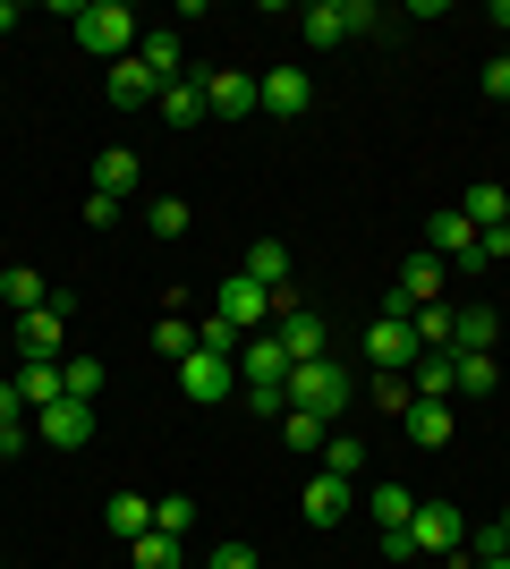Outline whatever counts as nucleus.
<instances>
[{
    "mask_svg": "<svg viewBox=\"0 0 510 569\" xmlns=\"http://www.w3.org/2000/svg\"><path fill=\"white\" fill-rule=\"evenodd\" d=\"M486 94L510 102V51H502V60H486Z\"/></svg>",
    "mask_w": 510,
    "mask_h": 569,
    "instance_id": "obj_41",
    "label": "nucleus"
},
{
    "mask_svg": "<svg viewBox=\"0 0 510 569\" xmlns=\"http://www.w3.org/2000/svg\"><path fill=\"white\" fill-rule=\"evenodd\" d=\"M0 569H9V561H0Z\"/></svg>",
    "mask_w": 510,
    "mask_h": 569,
    "instance_id": "obj_49",
    "label": "nucleus"
},
{
    "mask_svg": "<svg viewBox=\"0 0 510 569\" xmlns=\"http://www.w3.org/2000/svg\"><path fill=\"white\" fill-rule=\"evenodd\" d=\"M281 391H290V408H316L323 426L349 408V375H340L332 357H316V366H290V382H281Z\"/></svg>",
    "mask_w": 510,
    "mask_h": 569,
    "instance_id": "obj_3",
    "label": "nucleus"
},
{
    "mask_svg": "<svg viewBox=\"0 0 510 569\" xmlns=\"http://www.w3.org/2000/svg\"><path fill=\"white\" fill-rule=\"evenodd\" d=\"M460 213H468V230H477V238H486V230H510V188L477 179V188L460 196Z\"/></svg>",
    "mask_w": 510,
    "mask_h": 569,
    "instance_id": "obj_21",
    "label": "nucleus"
},
{
    "mask_svg": "<svg viewBox=\"0 0 510 569\" xmlns=\"http://www.w3.org/2000/svg\"><path fill=\"white\" fill-rule=\"evenodd\" d=\"M272 340L290 349V366H316V357H332V340H323V315L298 307V315H272Z\"/></svg>",
    "mask_w": 510,
    "mask_h": 569,
    "instance_id": "obj_12",
    "label": "nucleus"
},
{
    "mask_svg": "<svg viewBox=\"0 0 510 569\" xmlns=\"http://www.w3.org/2000/svg\"><path fill=\"white\" fill-rule=\"evenodd\" d=\"M0 459H9V442H0Z\"/></svg>",
    "mask_w": 510,
    "mask_h": 569,
    "instance_id": "obj_47",
    "label": "nucleus"
},
{
    "mask_svg": "<svg viewBox=\"0 0 510 569\" xmlns=\"http://www.w3.org/2000/svg\"><path fill=\"white\" fill-rule=\"evenodd\" d=\"M60 375H69V400H94V391H102V366H94V357H60Z\"/></svg>",
    "mask_w": 510,
    "mask_h": 569,
    "instance_id": "obj_37",
    "label": "nucleus"
},
{
    "mask_svg": "<svg viewBox=\"0 0 510 569\" xmlns=\"http://www.w3.org/2000/svg\"><path fill=\"white\" fill-rule=\"evenodd\" d=\"M18 349H26V357H69V315H60V307L18 315Z\"/></svg>",
    "mask_w": 510,
    "mask_h": 569,
    "instance_id": "obj_18",
    "label": "nucleus"
},
{
    "mask_svg": "<svg viewBox=\"0 0 510 569\" xmlns=\"http://www.w3.org/2000/svg\"><path fill=\"white\" fill-rule=\"evenodd\" d=\"M374 400H383L391 417H409V400H417V391H409V375H374Z\"/></svg>",
    "mask_w": 510,
    "mask_h": 569,
    "instance_id": "obj_39",
    "label": "nucleus"
},
{
    "mask_svg": "<svg viewBox=\"0 0 510 569\" xmlns=\"http://www.w3.org/2000/svg\"><path fill=\"white\" fill-rule=\"evenodd\" d=\"M298 34H307V43H316V51L349 43V9H340V0H316V9H307V18H298Z\"/></svg>",
    "mask_w": 510,
    "mask_h": 569,
    "instance_id": "obj_29",
    "label": "nucleus"
},
{
    "mask_svg": "<svg viewBox=\"0 0 510 569\" xmlns=\"http://www.w3.org/2000/svg\"><path fill=\"white\" fill-rule=\"evenodd\" d=\"M477 569H510V552H502V561H477Z\"/></svg>",
    "mask_w": 510,
    "mask_h": 569,
    "instance_id": "obj_45",
    "label": "nucleus"
},
{
    "mask_svg": "<svg viewBox=\"0 0 510 569\" xmlns=\"http://www.w3.org/2000/svg\"><path fill=\"white\" fill-rule=\"evenodd\" d=\"M146 188V153H128V144H111V153H94V196H111V204H128V196Z\"/></svg>",
    "mask_w": 510,
    "mask_h": 569,
    "instance_id": "obj_14",
    "label": "nucleus"
},
{
    "mask_svg": "<svg viewBox=\"0 0 510 569\" xmlns=\"http://www.w3.org/2000/svg\"><path fill=\"white\" fill-rule=\"evenodd\" d=\"M102 527H111L120 545H137V536L153 527V501L146 493H111V501H102Z\"/></svg>",
    "mask_w": 510,
    "mask_h": 569,
    "instance_id": "obj_27",
    "label": "nucleus"
},
{
    "mask_svg": "<svg viewBox=\"0 0 510 569\" xmlns=\"http://www.w3.org/2000/svg\"><path fill=\"white\" fill-rule=\"evenodd\" d=\"M137 34H146V26H137V9H120V0H86V9H77V43L94 51V60H128Z\"/></svg>",
    "mask_w": 510,
    "mask_h": 569,
    "instance_id": "obj_1",
    "label": "nucleus"
},
{
    "mask_svg": "<svg viewBox=\"0 0 510 569\" xmlns=\"http://www.w3.org/2000/svg\"><path fill=\"white\" fill-rule=\"evenodd\" d=\"M426 256H434V263H451L460 281H477V272H486V247H477V230H468V213H460V204L426 221Z\"/></svg>",
    "mask_w": 510,
    "mask_h": 569,
    "instance_id": "obj_2",
    "label": "nucleus"
},
{
    "mask_svg": "<svg viewBox=\"0 0 510 569\" xmlns=\"http://www.w3.org/2000/svg\"><path fill=\"white\" fill-rule=\"evenodd\" d=\"M323 468L358 485V476H366V442H358V433H332V442H323Z\"/></svg>",
    "mask_w": 510,
    "mask_h": 569,
    "instance_id": "obj_34",
    "label": "nucleus"
},
{
    "mask_svg": "<svg viewBox=\"0 0 510 569\" xmlns=\"http://www.w3.org/2000/svg\"><path fill=\"white\" fill-rule=\"evenodd\" d=\"M179 569H196V561H179Z\"/></svg>",
    "mask_w": 510,
    "mask_h": 569,
    "instance_id": "obj_48",
    "label": "nucleus"
},
{
    "mask_svg": "<svg viewBox=\"0 0 510 569\" xmlns=\"http://www.w3.org/2000/svg\"><path fill=\"white\" fill-rule=\"evenodd\" d=\"M502 545H510V510H502Z\"/></svg>",
    "mask_w": 510,
    "mask_h": 569,
    "instance_id": "obj_46",
    "label": "nucleus"
},
{
    "mask_svg": "<svg viewBox=\"0 0 510 569\" xmlns=\"http://www.w3.org/2000/svg\"><path fill=\"white\" fill-rule=\"evenodd\" d=\"M34 433H43L51 451H86V442H94V400H51L43 417H34Z\"/></svg>",
    "mask_w": 510,
    "mask_h": 569,
    "instance_id": "obj_11",
    "label": "nucleus"
},
{
    "mask_svg": "<svg viewBox=\"0 0 510 569\" xmlns=\"http://www.w3.org/2000/svg\"><path fill=\"white\" fill-rule=\"evenodd\" d=\"M213 315H221V323H230L239 340H256V332L272 323V298H264L256 281H247V272H230V281L213 289Z\"/></svg>",
    "mask_w": 510,
    "mask_h": 569,
    "instance_id": "obj_6",
    "label": "nucleus"
},
{
    "mask_svg": "<svg viewBox=\"0 0 510 569\" xmlns=\"http://www.w3.org/2000/svg\"><path fill=\"white\" fill-rule=\"evenodd\" d=\"M146 230L153 238H188V196H153V204H146Z\"/></svg>",
    "mask_w": 510,
    "mask_h": 569,
    "instance_id": "obj_33",
    "label": "nucleus"
},
{
    "mask_svg": "<svg viewBox=\"0 0 510 569\" xmlns=\"http://www.w3.org/2000/svg\"><path fill=\"white\" fill-rule=\"evenodd\" d=\"M128 561H137V569H179V561H188V552H179V536H162V527H146V536L128 545Z\"/></svg>",
    "mask_w": 510,
    "mask_h": 569,
    "instance_id": "obj_32",
    "label": "nucleus"
},
{
    "mask_svg": "<svg viewBox=\"0 0 510 569\" xmlns=\"http://www.w3.org/2000/svg\"><path fill=\"white\" fill-rule=\"evenodd\" d=\"M204 111H213V119L264 111V102H256V77H247V69H213V77H204Z\"/></svg>",
    "mask_w": 510,
    "mask_h": 569,
    "instance_id": "obj_15",
    "label": "nucleus"
},
{
    "mask_svg": "<svg viewBox=\"0 0 510 569\" xmlns=\"http://www.w3.org/2000/svg\"><path fill=\"white\" fill-rule=\"evenodd\" d=\"M298 510H307V527H340L349 510H358V485L332 476V468H316V476H307V493H298Z\"/></svg>",
    "mask_w": 510,
    "mask_h": 569,
    "instance_id": "obj_9",
    "label": "nucleus"
},
{
    "mask_svg": "<svg viewBox=\"0 0 510 569\" xmlns=\"http://www.w3.org/2000/svg\"><path fill=\"white\" fill-rule=\"evenodd\" d=\"M281 442H290V451H323V442H332V426H323L316 408H281Z\"/></svg>",
    "mask_w": 510,
    "mask_h": 569,
    "instance_id": "obj_31",
    "label": "nucleus"
},
{
    "mask_svg": "<svg viewBox=\"0 0 510 569\" xmlns=\"http://www.w3.org/2000/svg\"><path fill=\"white\" fill-rule=\"evenodd\" d=\"M400 426H409L417 451H442V442H451V400H409V417H400Z\"/></svg>",
    "mask_w": 510,
    "mask_h": 569,
    "instance_id": "obj_23",
    "label": "nucleus"
},
{
    "mask_svg": "<svg viewBox=\"0 0 510 569\" xmlns=\"http://www.w3.org/2000/svg\"><path fill=\"white\" fill-rule=\"evenodd\" d=\"M493 332H502L493 307H460L451 315V357H493Z\"/></svg>",
    "mask_w": 510,
    "mask_h": 569,
    "instance_id": "obj_22",
    "label": "nucleus"
},
{
    "mask_svg": "<svg viewBox=\"0 0 510 569\" xmlns=\"http://www.w3.org/2000/svg\"><path fill=\"white\" fill-rule=\"evenodd\" d=\"M153 111H162L170 128H196V119H213V111H204V77H196V69H188V77H170Z\"/></svg>",
    "mask_w": 510,
    "mask_h": 569,
    "instance_id": "obj_20",
    "label": "nucleus"
},
{
    "mask_svg": "<svg viewBox=\"0 0 510 569\" xmlns=\"http://www.w3.org/2000/svg\"><path fill=\"white\" fill-rule=\"evenodd\" d=\"M153 527H162V536H188V527H196V501H188V493L153 501Z\"/></svg>",
    "mask_w": 510,
    "mask_h": 569,
    "instance_id": "obj_38",
    "label": "nucleus"
},
{
    "mask_svg": "<svg viewBox=\"0 0 510 569\" xmlns=\"http://www.w3.org/2000/svg\"><path fill=\"white\" fill-rule=\"evenodd\" d=\"M256 102H264L272 119H307V102H316V77H307V69H272V77H256Z\"/></svg>",
    "mask_w": 510,
    "mask_h": 569,
    "instance_id": "obj_13",
    "label": "nucleus"
},
{
    "mask_svg": "<svg viewBox=\"0 0 510 569\" xmlns=\"http://www.w3.org/2000/svg\"><path fill=\"white\" fill-rule=\"evenodd\" d=\"M366 366H383V375H409V366H417L409 315H374V323H366Z\"/></svg>",
    "mask_w": 510,
    "mask_h": 569,
    "instance_id": "obj_7",
    "label": "nucleus"
},
{
    "mask_svg": "<svg viewBox=\"0 0 510 569\" xmlns=\"http://www.w3.org/2000/svg\"><path fill=\"white\" fill-rule=\"evenodd\" d=\"M409 545H417V561H451V552L468 545V519H460V501H417V519H409Z\"/></svg>",
    "mask_w": 510,
    "mask_h": 569,
    "instance_id": "obj_4",
    "label": "nucleus"
},
{
    "mask_svg": "<svg viewBox=\"0 0 510 569\" xmlns=\"http://www.w3.org/2000/svg\"><path fill=\"white\" fill-rule=\"evenodd\" d=\"M409 391H417V400H451V349H417Z\"/></svg>",
    "mask_w": 510,
    "mask_h": 569,
    "instance_id": "obj_28",
    "label": "nucleus"
},
{
    "mask_svg": "<svg viewBox=\"0 0 510 569\" xmlns=\"http://www.w3.org/2000/svg\"><path fill=\"white\" fill-rule=\"evenodd\" d=\"M137 60H146L153 77H188V51H179V34H170V26H146V34H137Z\"/></svg>",
    "mask_w": 510,
    "mask_h": 569,
    "instance_id": "obj_25",
    "label": "nucleus"
},
{
    "mask_svg": "<svg viewBox=\"0 0 510 569\" xmlns=\"http://www.w3.org/2000/svg\"><path fill=\"white\" fill-rule=\"evenodd\" d=\"M102 94L120 102V111H146V102H162V77H153L146 60L128 51V60H111V86H102Z\"/></svg>",
    "mask_w": 510,
    "mask_h": 569,
    "instance_id": "obj_17",
    "label": "nucleus"
},
{
    "mask_svg": "<svg viewBox=\"0 0 510 569\" xmlns=\"http://www.w3.org/2000/svg\"><path fill=\"white\" fill-rule=\"evenodd\" d=\"M9 382H18V400L34 408V417H43L51 400H69V375H60V357H26V366H18Z\"/></svg>",
    "mask_w": 510,
    "mask_h": 569,
    "instance_id": "obj_16",
    "label": "nucleus"
},
{
    "mask_svg": "<svg viewBox=\"0 0 510 569\" xmlns=\"http://www.w3.org/2000/svg\"><path fill=\"white\" fill-rule=\"evenodd\" d=\"M493 382H502V366H493V357H451V391H460V400H486Z\"/></svg>",
    "mask_w": 510,
    "mask_h": 569,
    "instance_id": "obj_30",
    "label": "nucleus"
},
{
    "mask_svg": "<svg viewBox=\"0 0 510 569\" xmlns=\"http://www.w3.org/2000/svg\"><path fill=\"white\" fill-rule=\"evenodd\" d=\"M358 501L374 510V527H383V536H391V527H409V519H417V493L400 485V476H391V485H366Z\"/></svg>",
    "mask_w": 510,
    "mask_h": 569,
    "instance_id": "obj_24",
    "label": "nucleus"
},
{
    "mask_svg": "<svg viewBox=\"0 0 510 569\" xmlns=\"http://www.w3.org/2000/svg\"><path fill=\"white\" fill-rule=\"evenodd\" d=\"M409 332H417V349H451V307H417Z\"/></svg>",
    "mask_w": 510,
    "mask_h": 569,
    "instance_id": "obj_35",
    "label": "nucleus"
},
{
    "mask_svg": "<svg viewBox=\"0 0 510 569\" xmlns=\"http://www.w3.org/2000/svg\"><path fill=\"white\" fill-rule=\"evenodd\" d=\"M153 349H162L170 366H179V357L196 349V323H188V315H162V323H153Z\"/></svg>",
    "mask_w": 510,
    "mask_h": 569,
    "instance_id": "obj_36",
    "label": "nucleus"
},
{
    "mask_svg": "<svg viewBox=\"0 0 510 569\" xmlns=\"http://www.w3.org/2000/svg\"><path fill=\"white\" fill-rule=\"evenodd\" d=\"M239 272H247V281H256V289H264V298H281V289H298V281H290V247H281V238H256Z\"/></svg>",
    "mask_w": 510,
    "mask_h": 569,
    "instance_id": "obj_19",
    "label": "nucleus"
},
{
    "mask_svg": "<svg viewBox=\"0 0 510 569\" xmlns=\"http://www.w3.org/2000/svg\"><path fill=\"white\" fill-rule=\"evenodd\" d=\"M0 298H9V315H34V307H51V281L34 263H9V272H0Z\"/></svg>",
    "mask_w": 510,
    "mask_h": 569,
    "instance_id": "obj_26",
    "label": "nucleus"
},
{
    "mask_svg": "<svg viewBox=\"0 0 510 569\" xmlns=\"http://www.w3.org/2000/svg\"><path fill=\"white\" fill-rule=\"evenodd\" d=\"M204 569H256V552H247V545H221V552H213Z\"/></svg>",
    "mask_w": 510,
    "mask_h": 569,
    "instance_id": "obj_42",
    "label": "nucleus"
},
{
    "mask_svg": "<svg viewBox=\"0 0 510 569\" xmlns=\"http://www.w3.org/2000/svg\"><path fill=\"white\" fill-rule=\"evenodd\" d=\"M340 9H349V34H391V26H383V9H374V0H340Z\"/></svg>",
    "mask_w": 510,
    "mask_h": 569,
    "instance_id": "obj_40",
    "label": "nucleus"
},
{
    "mask_svg": "<svg viewBox=\"0 0 510 569\" xmlns=\"http://www.w3.org/2000/svg\"><path fill=\"white\" fill-rule=\"evenodd\" d=\"M9 26H18V0H0V34H9Z\"/></svg>",
    "mask_w": 510,
    "mask_h": 569,
    "instance_id": "obj_43",
    "label": "nucleus"
},
{
    "mask_svg": "<svg viewBox=\"0 0 510 569\" xmlns=\"http://www.w3.org/2000/svg\"><path fill=\"white\" fill-rule=\"evenodd\" d=\"M493 26H502V34H510V0H493Z\"/></svg>",
    "mask_w": 510,
    "mask_h": 569,
    "instance_id": "obj_44",
    "label": "nucleus"
},
{
    "mask_svg": "<svg viewBox=\"0 0 510 569\" xmlns=\"http://www.w3.org/2000/svg\"><path fill=\"white\" fill-rule=\"evenodd\" d=\"M442 289H451V263H434V256H426V247H417V256L400 263V298H391V315L442 307Z\"/></svg>",
    "mask_w": 510,
    "mask_h": 569,
    "instance_id": "obj_8",
    "label": "nucleus"
},
{
    "mask_svg": "<svg viewBox=\"0 0 510 569\" xmlns=\"http://www.w3.org/2000/svg\"><path fill=\"white\" fill-rule=\"evenodd\" d=\"M179 391H188V408H221L230 391H239V357L188 349V357H179Z\"/></svg>",
    "mask_w": 510,
    "mask_h": 569,
    "instance_id": "obj_5",
    "label": "nucleus"
},
{
    "mask_svg": "<svg viewBox=\"0 0 510 569\" xmlns=\"http://www.w3.org/2000/svg\"><path fill=\"white\" fill-rule=\"evenodd\" d=\"M281 382H290V349L272 332L239 340V391H281Z\"/></svg>",
    "mask_w": 510,
    "mask_h": 569,
    "instance_id": "obj_10",
    "label": "nucleus"
}]
</instances>
